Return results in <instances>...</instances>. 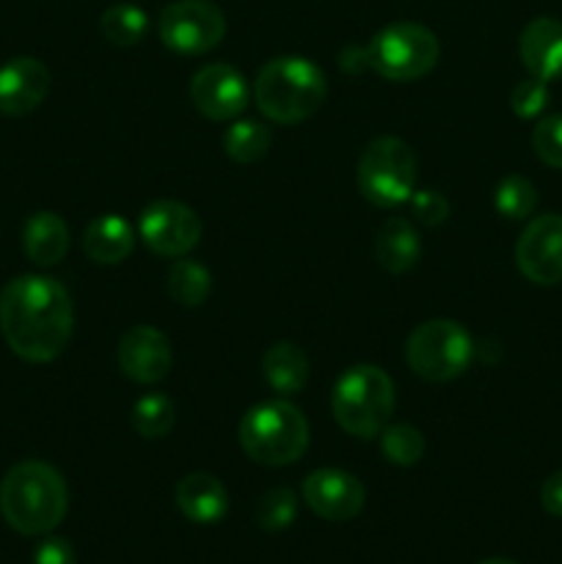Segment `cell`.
Here are the masks:
<instances>
[{
    "label": "cell",
    "instance_id": "obj_1",
    "mask_svg": "<svg viewBox=\"0 0 562 564\" xmlns=\"http://www.w3.org/2000/svg\"><path fill=\"white\" fill-rule=\"evenodd\" d=\"M75 328V308L64 284L50 275H20L0 295V330L14 356L47 364L64 352Z\"/></svg>",
    "mask_w": 562,
    "mask_h": 564
},
{
    "label": "cell",
    "instance_id": "obj_2",
    "mask_svg": "<svg viewBox=\"0 0 562 564\" xmlns=\"http://www.w3.org/2000/svg\"><path fill=\"white\" fill-rule=\"evenodd\" d=\"M66 482L50 463L22 460L0 482V512L14 532L50 534L66 516Z\"/></svg>",
    "mask_w": 562,
    "mask_h": 564
},
{
    "label": "cell",
    "instance_id": "obj_3",
    "mask_svg": "<svg viewBox=\"0 0 562 564\" xmlns=\"http://www.w3.org/2000/svg\"><path fill=\"white\" fill-rule=\"evenodd\" d=\"M328 97V80L314 61L281 55L259 69L253 99L264 119L275 124H301L317 113Z\"/></svg>",
    "mask_w": 562,
    "mask_h": 564
},
{
    "label": "cell",
    "instance_id": "obj_4",
    "mask_svg": "<svg viewBox=\"0 0 562 564\" xmlns=\"http://www.w3.org/2000/svg\"><path fill=\"white\" fill-rule=\"evenodd\" d=\"M237 438L253 463L270 468L290 466L306 452L309 422L301 408L287 400L259 402L240 419Z\"/></svg>",
    "mask_w": 562,
    "mask_h": 564
},
{
    "label": "cell",
    "instance_id": "obj_5",
    "mask_svg": "<svg viewBox=\"0 0 562 564\" xmlns=\"http://www.w3.org/2000/svg\"><path fill=\"white\" fill-rule=\"evenodd\" d=\"M331 411L345 433L375 438L389 427L395 413V383L375 364H358L336 380Z\"/></svg>",
    "mask_w": 562,
    "mask_h": 564
},
{
    "label": "cell",
    "instance_id": "obj_6",
    "mask_svg": "<svg viewBox=\"0 0 562 564\" xmlns=\"http://www.w3.org/2000/svg\"><path fill=\"white\" fill-rule=\"evenodd\" d=\"M356 180L358 191L369 204L380 209L400 207L417 187V154L400 138H375L364 147Z\"/></svg>",
    "mask_w": 562,
    "mask_h": 564
},
{
    "label": "cell",
    "instance_id": "obj_7",
    "mask_svg": "<svg viewBox=\"0 0 562 564\" xmlns=\"http://www.w3.org/2000/svg\"><path fill=\"white\" fill-rule=\"evenodd\" d=\"M367 66L391 83H411L439 64V39L419 22H391L369 42Z\"/></svg>",
    "mask_w": 562,
    "mask_h": 564
},
{
    "label": "cell",
    "instance_id": "obj_8",
    "mask_svg": "<svg viewBox=\"0 0 562 564\" xmlns=\"http://www.w3.org/2000/svg\"><path fill=\"white\" fill-rule=\"evenodd\" d=\"M474 358V339L461 323L428 319L408 336L406 361L419 378L444 383L468 369Z\"/></svg>",
    "mask_w": 562,
    "mask_h": 564
},
{
    "label": "cell",
    "instance_id": "obj_9",
    "mask_svg": "<svg viewBox=\"0 0 562 564\" xmlns=\"http://www.w3.org/2000/svg\"><path fill=\"white\" fill-rule=\"evenodd\" d=\"M160 42L180 55H204L218 47L226 33V17L209 0H174L158 22Z\"/></svg>",
    "mask_w": 562,
    "mask_h": 564
},
{
    "label": "cell",
    "instance_id": "obj_10",
    "mask_svg": "<svg viewBox=\"0 0 562 564\" xmlns=\"http://www.w3.org/2000/svg\"><path fill=\"white\" fill-rule=\"evenodd\" d=\"M138 231H141L143 246L152 253L165 259H180L196 248L198 237H202V220L187 204L174 202V198H160L143 209Z\"/></svg>",
    "mask_w": 562,
    "mask_h": 564
},
{
    "label": "cell",
    "instance_id": "obj_11",
    "mask_svg": "<svg viewBox=\"0 0 562 564\" xmlns=\"http://www.w3.org/2000/svg\"><path fill=\"white\" fill-rule=\"evenodd\" d=\"M516 264L532 284L551 286L562 281V215H538L516 242Z\"/></svg>",
    "mask_w": 562,
    "mask_h": 564
},
{
    "label": "cell",
    "instance_id": "obj_12",
    "mask_svg": "<svg viewBox=\"0 0 562 564\" xmlns=\"http://www.w3.org/2000/svg\"><path fill=\"white\" fill-rule=\"evenodd\" d=\"M191 99L207 119L231 121L246 110L248 83L235 66L207 64L191 77Z\"/></svg>",
    "mask_w": 562,
    "mask_h": 564
},
{
    "label": "cell",
    "instance_id": "obj_13",
    "mask_svg": "<svg viewBox=\"0 0 562 564\" xmlns=\"http://www.w3.org/2000/svg\"><path fill=\"white\" fill-rule=\"evenodd\" d=\"M303 501L309 510L325 521H350L364 510L367 490L358 477L342 468H320L303 479Z\"/></svg>",
    "mask_w": 562,
    "mask_h": 564
},
{
    "label": "cell",
    "instance_id": "obj_14",
    "mask_svg": "<svg viewBox=\"0 0 562 564\" xmlns=\"http://www.w3.org/2000/svg\"><path fill=\"white\" fill-rule=\"evenodd\" d=\"M171 345L152 325H136L119 341V367L136 383H160L171 372Z\"/></svg>",
    "mask_w": 562,
    "mask_h": 564
},
{
    "label": "cell",
    "instance_id": "obj_15",
    "mask_svg": "<svg viewBox=\"0 0 562 564\" xmlns=\"http://www.w3.org/2000/svg\"><path fill=\"white\" fill-rule=\"evenodd\" d=\"M50 91L47 66L31 55H20L0 66V113L25 116L44 102Z\"/></svg>",
    "mask_w": 562,
    "mask_h": 564
},
{
    "label": "cell",
    "instance_id": "obj_16",
    "mask_svg": "<svg viewBox=\"0 0 562 564\" xmlns=\"http://www.w3.org/2000/svg\"><path fill=\"white\" fill-rule=\"evenodd\" d=\"M518 55L529 77L551 83L562 77V22L554 17H534L518 39Z\"/></svg>",
    "mask_w": 562,
    "mask_h": 564
},
{
    "label": "cell",
    "instance_id": "obj_17",
    "mask_svg": "<svg viewBox=\"0 0 562 564\" xmlns=\"http://www.w3.org/2000/svg\"><path fill=\"white\" fill-rule=\"evenodd\" d=\"M174 499L182 516L193 523H202V527L218 523L229 510V494H226L224 482L204 471L182 477L176 482Z\"/></svg>",
    "mask_w": 562,
    "mask_h": 564
},
{
    "label": "cell",
    "instance_id": "obj_18",
    "mask_svg": "<svg viewBox=\"0 0 562 564\" xmlns=\"http://www.w3.org/2000/svg\"><path fill=\"white\" fill-rule=\"evenodd\" d=\"M419 257H422V240H419L411 220L397 215L380 226L378 235H375V259L386 273H408V270L417 268Z\"/></svg>",
    "mask_w": 562,
    "mask_h": 564
},
{
    "label": "cell",
    "instance_id": "obj_19",
    "mask_svg": "<svg viewBox=\"0 0 562 564\" xmlns=\"http://www.w3.org/2000/svg\"><path fill=\"white\" fill-rule=\"evenodd\" d=\"M136 237L121 215H99L83 235V251L97 264H119L132 253Z\"/></svg>",
    "mask_w": 562,
    "mask_h": 564
},
{
    "label": "cell",
    "instance_id": "obj_20",
    "mask_svg": "<svg viewBox=\"0 0 562 564\" xmlns=\"http://www.w3.org/2000/svg\"><path fill=\"white\" fill-rule=\"evenodd\" d=\"M22 246H25L28 259L39 268L58 264L69 248V229L55 213H36L28 218L25 231H22Z\"/></svg>",
    "mask_w": 562,
    "mask_h": 564
},
{
    "label": "cell",
    "instance_id": "obj_21",
    "mask_svg": "<svg viewBox=\"0 0 562 564\" xmlns=\"http://www.w3.org/2000/svg\"><path fill=\"white\" fill-rule=\"evenodd\" d=\"M262 375L279 394H298L309 380V358L292 341H275L264 350Z\"/></svg>",
    "mask_w": 562,
    "mask_h": 564
},
{
    "label": "cell",
    "instance_id": "obj_22",
    "mask_svg": "<svg viewBox=\"0 0 562 564\" xmlns=\"http://www.w3.org/2000/svg\"><path fill=\"white\" fill-rule=\"evenodd\" d=\"M149 17L136 3H114L99 17V31L116 47H132L147 36Z\"/></svg>",
    "mask_w": 562,
    "mask_h": 564
},
{
    "label": "cell",
    "instance_id": "obj_23",
    "mask_svg": "<svg viewBox=\"0 0 562 564\" xmlns=\"http://www.w3.org/2000/svg\"><path fill=\"white\" fill-rule=\"evenodd\" d=\"M270 143H273V132L262 124V121L253 119H240L231 121L229 130L224 135V149L235 163H257L268 154Z\"/></svg>",
    "mask_w": 562,
    "mask_h": 564
},
{
    "label": "cell",
    "instance_id": "obj_24",
    "mask_svg": "<svg viewBox=\"0 0 562 564\" xmlns=\"http://www.w3.org/2000/svg\"><path fill=\"white\" fill-rule=\"evenodd\" d=\"M209 290H213V275L204 264L193 262V259L180 257L174 264H171L169 273V292L180 306L196 308L202 306L209 297Z\"/></svg>",
    "mask_w": 562,
    "mask_h": 564
},
{
    "label": "cell",
    "instance_id": "obj_25",
    "mask_svg": "<svg viewBox=\"0 0 562 564\" xmlns=\"http://www.w3.org/2000/svg\"><path fill=\"white\" fill-rule=\"evenodd\" d=\"M494 207L507 220H527L538 207V191L527 176L510 174L496 185Z\"/></svg>",
    "mask_w": 562,
    "mask_h": 564
},
{
    "label": "cell",
    "instance_id": "obj_26",
    "mask_svg": "<svg viewBox=\"0 0 562 564\" xmlns=\"http://www.w3.org/2000/svg\"><path fill=\"white\" fill-rule=\"evenodd\" d=\"M132 427L143 438H163L174 427V402L163 394H147L136 402L130 416Z\"/></svg>",
    "mask_w": 562,
    "mask_h": 564
},
{
    "label": "cell",
    "instance_id": "obj_27",
    "mask_svg": "<svg viewBox=\"0 0 562 564\" xmlns=\"http://www.w3.org/2000/svg\"><path fill=\"white\" fill-rule=\"evenodd\" d=\"M380 452L395 466H413L424 455V438L411 424H389L380 433Z\"/></svg>",
    "mask_w": 562,
    "mask_h": 564
},
{
    "label": "cell",
    "instance_id": "obj_28",
    "mask_svg": "<svg viewBox=\"0 0 562 564\" xmlns=\"http://www.w3.org/2000/svg\"><path fill=\"white\" fill-rule=\"evenodd\" d=\"M298 516V496L290 488H270L257 505V523L264 532H284Z\"/></svg>",
    "mask_w": 562,
    "mask_h": 564
},
{
    "label": "cell",
    "instance_id": "obj_29",
    "mask_svg": "<svg viewBox=\"0 0 562 564\" xmlns=\"http://www.w3.org/2000/svg\"><path fill=\"white\" fill-rule=\"evenodd\" d=\"M532 149L545 165L562 171V113L545 116L532 130Z\"/></svg>",
    "mask_w": 562,
    "mask_h": 564
},
{
    "label": "cell",
    "instance_id": "obj_30",
    "mask_svg": "<svg viewBox=\"0 0 562 564\" xmlns=\"http://www.w3.org/2000/svg\"><path fill=\"white\" fill-rule=\"evenodd\" d=\"M510 105L518 119H534L549 105V86L543 80H538V77H527V80H521L512 88Z\"/></svg>",
    "mask_w": 562,
    "mask_h": 564
},
{
    "label": "cell",
    "instance_id": "obj_31",
    "mask_svg": "<svg viewBox=\"0 0 562 564\" xmlns=\"http://www.w3.org/2000/svg\"><path fill=\"white\" fill-rule=\"evenodd\" d=\"M408 202H411L413 218L424 226H441L450 215V202L439 191H413Z\"/></svg>",
    "mask_w": 562,
    "mask_h": 564
},
{
    "label": "cell",
    "instance_id": "obj_32",
    "mask_svg": "<svg viewBox=\"0 0 562 564\" xmlns=\"http://www.w3.org/2000/svg\"><path fill=\"white\" fill-rule=\"evenodd\" d=\"M33 564H77V556L69 540L47 538L44 543H39L36 554H33Z\"/></svg>",
    "mask_w": 562,
    "mask_h": 564
},
{
    "label": "cell",
    "instance_id": "obj_33",
    "mask_svg": "<svg viewBox=\"0 0 562 564\" xmlns=\"http://www.w3.org/2000/svg\"><path fill=\"white\" fill-rule=\"evenodd\" d=\"M540 501H543V510L549 516L562 518V471H554L543 482V490H540Z\"/></svg>",
    "mask_w": 562,
    "mask_h": 564
},
{
    "label": "cell",
    "instance_id": "obj_34",
    "mask_svg": "<svg viewBox=\"0 0 562 564\" xmlns=\"http://www.w3.org/2000/svg\"><path fill=\"white\" fill-rule=\"evenodd\" d=\"M477 564H518V562L501 560V556H494V560H483V562H477Z\"/></svg>",
    "mask_w": 562,
    "mask_h": 564
}]
</instances>
